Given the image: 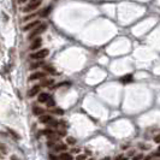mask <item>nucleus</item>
Segmentation results:
<instances>
[{"label":"nucleus","instance_id":"4","mask_svg":"<svg viewBox=\"0 0 160 160\" xmlns=\"http://www.w3.org/2000/svg\"><path fill=\"white\" fill-rule=\"evenodd\" d=\"M48 53H49V51H48L47 48H43V49H40V51L33 53L30 57H31L33 59H43L45 57L48 55Z\"/></svg>","mask_w":160,"mask_h":160},{"label":"nucleus","instance_id":"10","mask_svg":"<svg viewBox=\"0 0 160 160\" xmlns=\"http://www.w3.org/2000/svg\"><path fill=\"white\" fill-rule=\"evenodd\" d=\"M33 113L35 114V116H42L43 113H46V111L43 110V108H41V107H39V106H34L33 107Z\"/></svg>","mask_w":160,"mask_h":160},{"label":"nucleus","instance_id":"27","mask_svg":"<svg viewBox=\"0 0 160 160\" xmlns=\"http://www.w3.org/2000/svg\"><path fill=\"white\" fill-rule=\"evenodd\" d=\"M72 152H73V153H78V152H79V149H78V148H76V149H72Z\"/></svg>","mask_w":160,"mask_h":160},{"label":"nucleus","instance_id":"18","mask_svg":"<svg viewBox=\"0 0 160 160\" xmlns=\"http://www.w3.org/2000/svg\"><path fill=\"white\" fill-rule=\"evenodd\" d=\"M42 134H43V135H46V136L48 137L49 135L54 134V131H53V130H51V129H46V130H42Z\"/></svg>","mask_w":160,"mask_h":160},{"label":"nucleus","instance_id":"23","mask_svg":"<svg viewBox=\"0 0 160 160\" xmlns=\"http://www.w3.org/2000/svg\"><path fill=\"white\" fill-rule=\"evenodd\" d=\"M34 17H36V15L33 13V15H28V16H25L23 19H24V21H29V19H31V18H34Z\"/></svg>","mask_w":160,"mask_h":160},{"label":"nucleus","instance_id":"22","mask_svg":"<svg viewBox=\"0 0 160 160\" xmlns=\"http://www.w3.org/2000/svg\"><path fill=\"white\" fill-rule=\"evenodd\" d=\"M9 132H10V135H11V136H13V138H16V140H18V138H19V136H18V135H16V132H15L13 130L9 129Z\"/></svg>","mask_w":160,"mask_h":160},{"label":"nucleus","instance_id":"7","mask_svg":"<svg viewBox=\"0 0 160 160\" xmlns=\"http://www.w3.org/2000/svg\"><path fill=\"white\" fill-rule=\"evenodd\" d=\"M52 149H53L54 152H63V150H66V149H67V146H66V144H63V143H55V144L52 147Z\"/></svg>","mask_w":160,"mask_h":160},{"label":"nucleus","instance_id":"17","mask_svg":"<svg viewBox=\"0 0 160 160\" xmlns=\"http://www.w3.org/2000/svg\"><path fill=\"white\" fill-rule=\"evenodd\" d=\"M131 78H132V76H131V75H128V76H125V77L120 78V81L125 83V82H129V81H131Z\"/></svg>","mask_w":160,"mask_h":160},{"label":"nucleus","instance_id":"25","mask_svg":"<svg viewBox=\"0 0 160 160\" xmlns=\"http://www.w3.org/2000/svg\"><path fill=\"white\" fill-rule=\"evenodd\" d=\"M144 156L143 155H137V156H135V159H143Z\"/></svg>","mask_w":160,"mask_h":160},{"label":"nucleus","instance_id":"9","mask_svg":"<svg viewBox=\"0 0 160 160\" xmlns=\"http://www.w3.org/2000/svg\"><path fill=\"white\" fill-rule=\"evenodd\" d=\"M41 43H42V40H41V39H36L35 41H33V42H31V45H30V49H31V51H34V49L40 48Z\"/></svg>","mask_w":160,"mask_h":160},{"label":"nucleus","instance_id":"24","mask_svg":"<svg viewBox=\"0 0 160 160\" xmlns=\"http://www.w3.org/2000/svg\"><path fill=\"white\" fill-rule=\"evenodd\" d=\"M67 141H69V143H71V144L76 143V140H75V138H72V137H69V138H67Z\"/></svg>","mask_w":160,"mask_h":160},{"label":"nucleus","instance_id":"16","mask_svg":"<svg viewBox=\"0 0 160 160\" xmlns=\"http://www.w3.org/2000/svg\"><path fill=\"white\" fill-rule=\"evenodd\" d=\"M59 159H63V160H66V159H73L72 158V155H70V154H66V153H63V154H60L59 155Z\"/></svg>","mask_w":160,"mask_h":160},{"label":"nucleus","instance_id":"13","mask_svg":"<svg viewBox=\"0 0 160 160\" xmlns=\"http://www.w3.org/2000/svg\"><path fill=\"white\" fill-rule=\"evenodd\" d=\"M53 83H54V82H53V79L48 78V79H45V81H42L41 86H42V87H49V86L53 84Z\"/></svg>","mask_w":160,"mask_h":160},{"label":"nucleus","instance_id":"28","mask_svg":"<svg viewBox=\"0 0 160 160\" xmlns=\"http://www.w3.org/2000/svg\"><path fill=\"white\" fill-rule=\"evenodd\" d=\"M155 141H156V142H160V136H156V137H155Z\"/></svg>","mask_w":160,"mask_h":160},{"label":"nucleus","instance_id":"1","mask_svg":"<svg viewBox=\"0 0 160 160\" xmlns=\"http://www.w3.org/2000/svg\"><path fill=\"white\" fill-rule=\"evenodd\" d=\"M47 29V24H45V23H42V24H40V25H37L35 29H33V31L30 33V35H29V40H33V39H35V37H37L39 35H41L45 30Z\"/></svg>","mask_w":160,"mask_h":160},{"label":"nucleus","instance_id":"14","mask_svg":"<svg viewBox=\"0 0 160 160\" xmlns=\"http://www.w3.org/2000/svg\"><path fill=\"white\" fill-rule=\"evenodd\" d=\"M41 65H45L42 61H36V63H33L31 65H30V69L31 70H34V69H37V67H40Z\"/></svg>","mask_w":160,"mask_h":160},{"label":"nucleus","instance_id":"15","mask_svg":"<svg viewBox=\"0 0 160 160\" xmlns=\"http://www.w3.org/2000/svg\"><path fill=\"white\" fill-rule=\"evenodd\" d=\"M51 7H52V6H48L47 9H45L43 11H41V13H40V15H41V17H47V15L51 12Z\"/></svg>","mask_w":160,"mask_h":160},{"label":"nucleus","instance_id":"8","mask_svg":"<svg viewBox=\"0 0 160 160\" xmlns=\"http://www.w3.org/2000/svg\"><path fill=\"white\" fill-rule=\"evenodd\" d=\"M40 89H41V86H34V87L29 90V93H28V94H29V96H30V98L35 96L36 94H39V93H40Z\"/></svg>","mask_w":160,"mask_h":160},{"label":"nucleus","instance_id":"30","mask_svg":"<svg viewBox=\"0 0 160 160\" xmlns=\"http://www.w3.org/2000/svg\"><path fill=\"white\" fill-rule=\"evenodd\" d=\"M24 1H27V0H19V3H24Z\"/></svg>","mask_w":160,"mask_h":160},{"label":"nucleus","instance_id":"3","mask_svg":"<svg viewBox=\"0 0 160 160\" xmlns=\"http://www.w3.org/2000/svg\"><path fill=\"white\" fill-rule=\"evenodd\" d=\"M40 5H41V0H31V3H29L25 7H23V11H24V12L34 11V10H36Z\"/></svg>","mask_w":160,"mask_h":160},{"label":"nucleus","instance_id":"26","mask_svg":"<svg viewBox=\"0 0 160 160\" xmlns=\"http://www.w3.org/2000/svg\"><path fill=\"white\" fill-rule=\"evenodd\" d=\"M77 159H86V155H79L77 156Z\"/></svg>","mask_w":160,"mask_h":160},{"label":"nucleus","instance_id":"21","mask_svg":"<svg viewBox=\"0 0 160 160\" xmlns=\"http://www.w3.org/2000/svg\"><path fill=\"white\" fill-rule=\"evenodd\" d=\"M52 112H53L54 114H64V111H63V110H60V108H54Z\"/></svg>","mask_w":160,"mask_h":160},{"label":"nucleus","instance_id":"6","mask_svg":"<svg viewBox=\"0 0 160 160\" xmlns=\"http://www.w3.org/2000/svg\"><path fill=\"white\" fill-rule=\"evenodd\" d=\"M45 77V72H34L33 75H30L29 77V81H36V79H41Z\"/></svg>","mask_w":160,"mask_h":160},{"label":"nucleus","instance_id":"12","mask_svg":"<svg viewBox=\"0 0 160 160\" xmlns=\"http://www.w3.org/2000/svg\"><path fill=\"white\" fill-rule=\"evenodd\" d=\"M43 69H45V71H47V72H49V73H52V75H54V73H55V69H54L52 65L45 64V65H43Z\"/></svg>","mask_w":160,"mask_h":160},{"label":"nucleus","instance_id":"31","mask_svg":"<svg viewBox=\"0 0 160 160\" xmlns=\"http://www.w3.org/2000/svg\"><path fill=\"white\" fill-rule=\"evenodd\" d=\"M158 149H159V150H160V146H159V148H158Z\"/></svg>","mask_w":160,"mask_h":160},{"label":"nucleus","instance_id":"11","mask_svg":"<svg viewBox=\"0 0 160 160\" xmlns=\"http://www.w3.org/2000/svg\"><path fill=\"white\" fill-rule=\"evenodd\" d=\"M49 98H51V96H49V94H47V93H41V94L39 95L37 100H39V102H46Z\"/></svg>","mask_w":160,"mask_h":160},{"label":"nucleus","instance_id":"5","mask_svg":"<svg viewBox=\"0 0 160 160\" xmlns=\"http://www.w3.org/2000/svg\"><path fill=\"white\" fill-rule=\"evenodd\" d=\"M41 23L39 22V21H34V22H31V23H28V24H25L24 27H23V30L24 31H28V30H31V29H35L37 25H40Z\"/></svg>","mask_w":160,"mask_h":160},{"label":"nucleus","instance_id":"20","mask_svg":"<svg viewBox=\"0 0 160 160\" xmlns=\"http://www.w3.org/2000/svg\"><path fill=\"white\" fill-rule=\"evenodd\" d=\"M46 105H47V106H49V107H52V106L54 105V100H53L52 98H49V99L46 101Z\"/></svg>","mask_w":160,"mask_h":160},{"label":"nucleus","instance_id":"19","mask_svg":"<svg viewBox=\"0 0 160 160\" xmlns=\"http://www.w3.org/2000/svg\"><path fill=\"white\" fill-rule=\"evenodd\" d=\"M146 159H160V150H159V153L158 154H155V155H149V156H147Z\"/></svg>","mask_w":160,"mask_h":160},{"label":"nucleus","instance_id":"2","mask_svg":"<svg viewBox=\"0 0 160 160\" xmlns=\"http://www.w3.org/2000/svg\"><path fill=\"white\" fill-rule=\"evenodd\" d=\"M40 123H42V124H51L53 126H58L59 125V123L57 120H54V118L52 116H49V114L40 116Z\"/></svg>","mask_w":160,"mask_h":160},{"label":"nucleus","instance_id":"29","mask_svg":"<svg viewBox=\"0 0 160 160\" xmlns=\"http://www.w3.org/2000/svg\"><path fill=\"white\" fill-rule=\"evenodd\" d=\"M117 159H125V156L124 155H120V156H117Z\"/></svg>","mask_w":160,"mask_h":160}]
</instances>
